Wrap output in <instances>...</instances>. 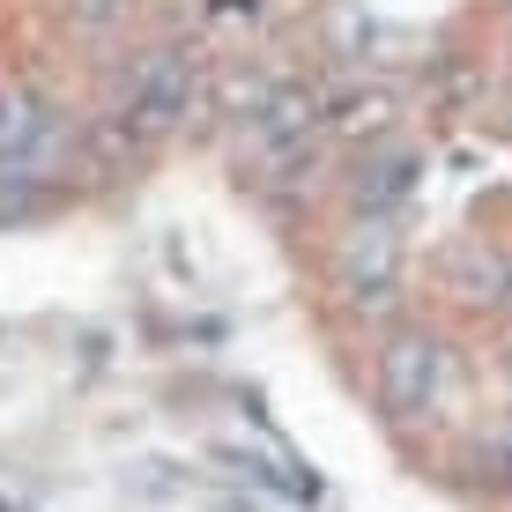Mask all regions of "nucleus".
Returning a JSON list of instances; mask_svg holds the SVG:
<instances>
[{"label": "nucleus", "instance_id": "f257e3e1", "mask_svg": "<svg viewBox=\"0 0 512 512\" xmlns=\"http://www.w3.org/2000/svg\"><path fill=\"white\" fill-rule=\"evenodd\" d=\"M201 82H208V52L201 38H149L119 60L112 75V104H104V134L127 156H149L164 141H179L201 119Z\"/></svg>", "mask_w": 512, "mask_h": 512}, {"label": "nucleus", "instance_id": "f03ea898", "mask_svg": "<svg viewBox=\"0 0 512 512\" xmlns=\"http://www.w3.org/2000/svg\"><path fill=\"white\" fill-rule=\"evenodd\" d=\"M453 394V342L431 320H394L372 334V401L386 423H431Z\"/></svg>", "mask_w": 512, "mask_h": 512}, {"label": "nucleus", "instance_id": "7ed1b4c3", "mask_svg": "<svg viewBox=\"0 0 512 512\" xmlns=\"http://www.w3.org/2000/svg\"><path fill=\"white\" fill-rule=\"evenodd\" d=\"M327 282H334V305L364 327H394L409 320V245H401V223H372V216H349V231L334 238L327 253Z\"/></svg>", "mask_w": 512, "mask_h": 512}, {"label": "nucleus", "instance_id": "20e7f679", "mask_svg": "<svg viewBox=\"0 0 512 512\" xmlns=\"http://www.w3.org/2000/svg\"><path fill=\"white\" fill-rule=\"evenodd\" d=\"M320 97H327V82H312V75H297V67H282L275 90L231 127V141L245 149V179H253V171H268L275 156L305 149V141L320 134Z\"/></svg>", "mask_w": 512, "mask_h": 512}, {"label": "nucleus", "instance_id": "39448f33", "mask_svg": "<svg viewBox=\"0 0 512 512\" xmlns=\"http://www.w3.org/2000/svg\"><path fill=\"white\" fill-rule=\"evenodd\" d=\"M416 179H423V149L409 134L379 141V149H357L342 171V208L349 216H372V223H401V208L416 201Z\"/></svg>", "mask_w": 512, "mask_h": 512}, {"label": "nucleus", "instance_id": "423d86ee", "mask_svg": "<svg viewBox=\"0 0 512 512\" xmlns=\"http://www.w3.org/2000/svg\"><path fill=\"white\" fill-rule=\"evenodd\" d=\"M320 134L327 149H379V141L401 134V97L386 82H342V90L320 97Z\"/></svg>", "mask_w": 512, "mask_h": 512}, {"label": "nucleus", "instance_id": "0eeeda50", "mask_svg": "<svg viewBox=\"0 0 512 512\" xmlns=\"http://www.w3.org/2000/svg\"><path fill=\"white\" fill-rule=\"evenodd\" d=\"M201 52L231 60V52H260L275 30V0H201Z\"/></svg>", "mask_w": 512, "mask_h": 512}, {"label": "nucleus", "instance_id": "6e6552de", "mask_svg": "<svg viewBox=\"0 0 512 512\" xmlns=\"http://www.w3.org/2000/svg\"><path fill=\"white\" fill-rule=\"evenodd\" d=\"M461 468H468V483H475V490H490V498H512V423H505L498 438L475 431Z\"/></svg>", "mask_w": 512, "mask_h": 512}, {"label": "nucleus", "instance_id": "1a4fd4ad", "mask_svg": "<svg viewBox=\"0 0 512 512\" xmlns=\"http://www.w3.org/2000/svg\"><path fill=\"white\" fill-rule=\"evenodd\" d=\"M67 23H75V38H119V30L134 23V0H67Z\"/></svg>", "mask_w": 512, "mask_h": 512}, {"label": "nucleus", "instance_id": "9d476101", "mask_svg": "<svg viewBox=\"0 0 512 512\" xmlns=\"http://www.w3.org/2000/svg\"><path fill=\"white\" fill-rule=\"evenodd\" d=\"M498 8H505V23H512V0H498Z\"/></svg>", "mask_w": 512, "mask_h": 512}, {"label": "nucleus", "instance_id": "9b49d317", "mask_svg": "<svg viewBox=\"0 0 512 512\" xmlns=\"http://www.w3.org/2000/svg\"><path fill=\"white\" fill-rule=\"evenodd\" d=\"M0 512H8V505H0Z\"/></svg>", "mask_w": 512, "mask_h": 512}]
</instances>
